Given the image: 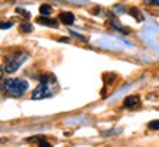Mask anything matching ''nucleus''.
Segmentation results:
<instances>
[{
    "instance_id": "14",
    "label": "nucleus",
    "mask_w": 159,
    "mask_h": 147,
    "mask_svg": "<svg viewBox=\"0 0 159 147\" xmlns=\"http://www.w3.org/2000/svg\"><path fill=\"white\" fill-rule=\"evenodd\" d=\"M11 27H12V22H6V24H2V29L11 28Z\"/></svg>"
},
{
    "instance_id": "5",
    "label": "nucleus",
    "mask_w": 159,
    "mask_h": 147,
    "mask_svg": "<svg viewBox=\"0 0 159 147\" xmlns=\"http://www.w3.org/2000/svg\"><path fill=\"white\" fill-rule=\"evenodd\" d=\"M57 19L62 21V24H65V25H72V24L75 22L74 13H71V12H61Z\"/></svg>"
},
{
    "instance_id": "9",
    "label": "nucleus",
    "mask_w": 159,
    "mask_h": 147,
    "mask_svg": "<svg viewBox=\"0 0 159 147\" xmlns=\"http://www.w3.org/2000/svg\"><path fill=\"white\" fill-rule=\"evenodd\" d=\"M21 31H22V33H31V31H33V25H31V24H21Z\"/></svg>"
},
{
    "instance_id": "1",
    "label": "nucleus",
    "mask_w": 159,
    "mask_h": 147,
    "mask_svg": "<svg viewBox=\"0 0 159 147\" xmlns=\"http://www.w3.org/2000/svg\"><path fill=\"white\" fill-rule=\"evenodd\" d=\"M3 88L7 94L15 97H21L25 94V91L28 90V82L25 79H19V78H7L3 81Z\"/></svg>"
},
{
    "instance_id": "13",
    "label": "nucleus",
    "mask_w": 159,
    "mask_h": 147,
    "mask_svg": "<svg viewBox=\"0 0 159 147\" xmlns=\"http://www.w3.org/2000/svg\"><path fill=\"white\" fill-rule=\"evenodd\" d=\"M146 3H149V5H156V6H159V0H146Z\"/></svg>"
},
{
    "instance_id": "6",
    "label": "nucleus",
    "mask_w": 159,
    "mask_h": 147,
    "mask_svg": "<svg viewBox=\"0 0 159 147\" xmlns=\"http://www.w3.org/2000/svg\"><path fill=\"white\" fill-rule=\"evenodd\" d=\"M37 22L41 24V25H46V27H52V28H57V22L55 19H50L47 16H40L37 18Z\"/></svg>"
},
{
    "instance_id": "2",
    "label": "nucleus",
    "mask_w": 159,
    "mask_h": 147,
    "mask_svg": "<svg viewBox=\"0 0 159 147\" xmlns=\"http://www.w3.org/2000/svg\"><path fill=\"white\" fill-rule=\"evenodd\" d=\"M49 82H55V81H40V85L34 88L31 97L34 100H40V99H47V97L53 96V91H52Z\"/></svg>"
},
{
    "instance_id": "12",
    "label": "nucleus",
    "mask_w": 159,
    "mask_h": 147,
    "mask_svg": "<svg viewBox=\"0 0 159 147\" xmlns=\"http://www.w3.org/2000/svg\"><path fill=\"white\" fill-rule=\"evenodd\" d=\"M39 146H40V147H52V144H50V143H47L44 138H43V140H40Z\"/></svg>"
},
{
    "instance_id": "4",
    "label": "nucleus",
    "mask_w": 159,
    "mask_h": 147,
    "mask_svg": "<svg viewBox=\"0 0 159 147\" xmlns=\"http://www.w3.org/2000/svg\"><path fill=\"white\" fill-rule=\"evenodd\" d=\"M137 106H140V97L139 96H128L124 99V108L134 109Z\"/></svg>"
},
{
    "instance_id": "10",
    "label": "nucleus",
    "mask_w": 159,
    "mask_h": 147,
    "mask_svg": "<svg viewBox=\"0 0 159 147\" xmlns=\"http://www.w3.org/2000/svg\"><path fill=\"white\" fill-rule=\"evenodd\" d=\"M148 127L150 130H159V121H150Z\"/></svg>"
},
{
    "instance_id": "3",
    "label": "nucleus",
    "mask_w": 159,
    "mask_h": 147,
    "mask_svg": "<svg viewBox=\"0 0 159 147\" xmlns=\"http://www.w3.org/2000/svg\"><path fill=\"white\" fill-rule=\"evenodd\" d=\"M27 59H28V55H27V53H18V55H15L9 62L6 63L5 71L7 74H13L24 62H25V60H27Z\"/></svg>"
},
{
    "instance_id": "11",
    "label": "nucleus",
    "mask_w": 159,
    "mask_h": 147,
    "mask_svg": "<svg viewBox=\"0 0 159 147\" xmlns=\"http://www.w3.org/2000/svg\"><path fill=\"white\" fill-rule=\"evenodd\" d=\"M16 13H18V15H22V16H25V18H30V16H31V15H30V12L24 11L22 7H18V9H16Z\"/></svg>"
},
{
    "instance_id": "8",
    "label": "nucleus",
    "mask_w": 159,
    "mask_h": 147,
    "mask_svg": "<svg viewBox=\"0 0 159 147\" xmlns=\"http://www.w3.org/2000/svg\"><path fill=\"white\" fill-rule=\"evenodd\" d=\"M40 13H41L43 16L50 15V13H52V6L50 5H41V6H40Z\"/></svg>"
},
{
    "instance_id": "7",
    "label": "nucleus",
    "mask_w": 159,
    "mask_h": 147,
    "mask_svg": "<svg viewBox=\"0 0 159 147\" xmlns=\"http://www.w3.org/2000/svg\"><path fill=\"white\" fill-rule=\"evenodd\" d=\"M128 12H130V15H131V16H134L136 19H139V22H142V21H143V15H142V12H140V11H137L136 7H131V9H130Z\"/></svg>"
}]
</instances>
